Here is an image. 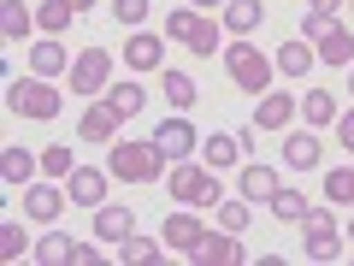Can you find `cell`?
<instances>
[{
  "mask_svg": "<svg viewBox=\"0 0 354 266\" xmlns=\"http://www.w3.org/2000/svg\"><path fill=\"white\" fill-rule=\"evenodd\" d=\"M106 172L124 177V184H153V177H165V148L160 142H106Z\"/></svg>",
  "mask_w": 354,
  "mask_h": 266,
  "instance_id": "1",
  "label": "cell"
},
{
  "mask_svg": "<svg viewBox=\"0 0 354 266\" xmlns=\"http://www.w3.org/2000/svg\"><path fill=\"white\" fill-rule=\"evenodd\" d=\"M165 190H171V202H183V207H218V172L207 160H171Z\"/></svg>",
  "mask_w": 354,
  "mask_h": 266,
  "instance_id": "2",
  "label": "cell"
},
{
  "mask_svg": "<svg viewBox=\"0 0 354 266\" xmlns=\"http://www.w3.org/2000/svg\"><path fill=\"white\" fill-rule=\"evenodd\" d=\"M6 107H12L18 118H36V125H48V118H59L65 95L53 89V77H12V89H6Z\"/></svg>",
  "mask_w": 354,
  "mask_h": 266,
  "instance_id": "3",
  "label": "cell"
},
{
  "mask_svg": "<svg viewBox=\"0 0 354 266\" xmlns=\"http://www.w3.org/2000/svg\"><path fill=\"white\" fill-rule=\"evenodd\" d=\"M225 71H230V83H236L242 95H266V89H272V71H278V60H266L254 42H230V48H225Z\"/></svg>",
  "mask_w": 354,
  "mask_h": 266,
  "instance_id": "4",
  "label": "cell"
},
{
  "mask_svg": "<svg viewBox=\"0 0 354 266\" xmlns=\"http://www.w3.org/2000/svg\"><path fill=\"white\" fill-rule=\"evenodd\" d=\"M106 77H113L106 48H83L71 60V95H106Z\"/></svg>",
  "mask_w": 354,
  "mask_h": 266,
  "instance_id": "5",
  "label": "cell"
},
{
  "mask_svg": "<svg viewBox=\"0 0 354 266\" xmlns=\"http://www.w3.org/2000/svg\"><path fill=\"white\" fill-rule=\"evenodd\" d=\"M189 260H195V266H242V260H248V249L236 242V231H225V225H218V237L207 231V237H201V249H195Z\"/></svg>",
  "mask_w": 354,
  "mask_h": 266,
  "instance_id": "6",
  "label": "cell"
},
{
  "mask_svg": "<svg viewBox=\"0 0 354 266\" xmlns=\"http://www.w3.org/2000/svg\"><path fill=\"white\" fill-rule=\"evenodd\" d=\"M106 177H113L106 166H77V172L65 177V195H71L77 207H101L106 202Z\"/></svg>",
  "mask_w": 354,
  "mask_h": 266,
  "instance_id": "7",
  "label": "cell"
},
{
  "mask_svg": "<svg viewBox=\"0 0 354 266\" xmlns=\"http://www.w3.org/2000/svg\"><path fill=\"white\" fill-rule=\"evenodd\" d=\"M153 142L165 148V160H189V154L201 148V136H195V125H189V118H160Z\"/></svg>",
  "mask_w": 354,
  "mask_h": 266,
  "instance_id": "8",
  "label": "cell"
},
{
  "mask_svg": "<svg viewBox=\"0 0 354 266\" xmlns=\"http://www.w3.org/2000/svg\"><path fill=\"white\" fill-rule=\"evenodd\" d=\"M160 237H165V249H177V254H195V249H201V237H207V225L189 213V207H183V213H171V219L160 225Z\"/></svg>",
  "mask_w": 354,
  "mask_h": 266,
  "instance_id": "9",
  "label": "cell"
},
{
  "mask_svg": "<svg viewBox=\"0 0 354 266\" xmlns=\"http://www.w3.org/2000/svg\"><path fill=\"white\" fill-rule=\"evenodd\" d=\"M65 202H71V195L53 190V184H30V190H24V219H36V225H53V219L65 213Z\"/></svg>",
  "mask_w": 354,
  "mask_h": 266,
  "instance_id": "10",
  "label": "cell"
},
{
  "mask_svg": "<svg viewBox=\"0 0 354 266\" xmlns=\"http://www.w3.org/2000/svg\"><path fill=\"white\" fill-rule=\"evenodd\" d=\"M36 172H41V154H30V148H6L0 154V184H6V190H30Z\"/></svg>",
  "mask_w": 354,
  "mask_h": 266,
  "instance_id": "11",
  "label": "cell"
},
{
  "mask_svg": "<svg viewBox=\"0 0 354 266\" xmlns=\"http://www.w3.org/2000/svg\"><path fill=\"white\" fill-rule=\"evenodd\" d=\"M118 125H124V118H118L106 101H95L83 118H77V136L83 142H118Z\"/></svg>",
  "mask_w": 354,
  "mask_h": 266,
  "instance_id": "12",
  "label": "cell"
},
{
  "mask_svg": "<svg viewBox=\"0 0 354 266\" xmlns=\"http://www.w3.org/2000/svg\"><path fill=\"white\" fill-rule=\"evenodd\" d=\"M124 65H130V71H160V65H165V42L148 36V30H136V36L124 42Z\"/></svg>",
  "mask_w": 354,
  "mask_h": 266,
  "instance_id": "13",
  "label": "cell"
},
{
  "mask_svg": "<svg viewBox=\"0 0 354 266\" xmlns=\"http://www.w3.org/2000/svg\"><path fill=\"white\" fill-rule=\"evenodd\" d=\"M313 48H319V60H325V65H354V30L330 18V30L313 42Z\"/></svg>",
  "mask_w": 354,
  "mask_h": 266,
  "instance_id": "14",
  "label": "cell"
},
{
  "mask_svg": "<svg viewBox=\"0 0 354 266\" xmlns=\"http://www.w3.org/2000/svg\"><path fill=\"white\" fill-rule=\"evenodd\" d=\"M218 12H225V30H230V36H254L260 18H266V6H260V0H225Z\"/></svg>",
  "mask_w": 354,
  "mask_h": 266,
  "instance_id": "15",
  "label": "cell"
},
{
  "mask_svg": "<svg viewBox=\"0 0 354 266\" xmlns=\"http://www.w3.org/2000/svg\"><path fill=\"white\" fill-rule=\"evenodd\" d=\"M290 118H295V95H272V89H266L260 107H254V125L260 130H283Z\"/></svg>",
  "mask_w": 354,
  "mask_h": 266,
  "instance_id": "16",
  "label": "cell"
},
{
  "mask_svg": "<svg viewBox=\"0 0 354 266\" xmlns=\"http://www.w3.org/2000/svg\"><path fill=\"white\" fill-rule=\"evenodd\" d=\"M65 65H71V53H65L59 36H48V42H36V48H30V71H36V77H59Z\"/></svg>",
  "mask_w": 354,
  "mask_h": 266,
  "instance_id": "17",
  "label": "cell"
},
{
  "mask_svg": "<svg viewBox=\"0 0 354 266\" xmlns=\"http://www.w3.org/2000/svg\"><path fill=\"white\" fill-rule=\"evenodd\" d=\"M101 101L113 107L118 118H136L142 107H148V89H142V83H106V95H101Z\"/></svg>",
  "mask_w": 354,
  "mask_h": 266,
  "instance_id": "18",
  "label": "cell"
},
{
  "mask_svg": "<svg viewBox=\"0 0 354 266\" xmlns=\"http://www.w3.org/2000/svg\"><path fill=\"white\" fill-rule=\"evenodd\" d=\"M136 231V219H130V207H95V237H106L118 249V242Z\"/></svg>",
  "mask_w": 354,
  "mask_h": 266,
  "instance_id": "19",
  "label": "cell"
},
{
  "mask_svg": "<svg viewBox=\"0 0 354 266\" xmlns=\"http://www.w3.org/2000/svg\"><path fill=\"white\" fill-rule=\"evenodd\" d=\"M313 60H319V48H313V42H301V36L278 48V71L283 77H307V71H313Z\"/></svg>",
  "mask_w": 354,
  "mask_h": 266,
  "instance_id": "20",
  "label": "cell"
},
{
  "mask_svg": "<svg viewBox=\"0 0 354 266\" xmlns=\"http://www.w3.org/2000/svg\"><path fill=\"white\" fill-rule=\"evenodd\" d=\"M183 48L201 53V60H213V48H225V42H218V24L195 12V18H189V30H183Z\"/></svg>",
  "mask_w": 354,
  "mask_h": 266,
  "instance_id": "21",
  "label": "cell"
},
{
  "mask_svg": "<svg viewBox=\"0 0 354 266\" xmlns=\"http://www.w3.org/2000/svg\"><path fill=\"white\" fill-rule=\"evenodd\" d=\"M283 160H290L295 172H313V166H319V136H313V130H290V142H283Z\"/></svg>",
  "mask_w": 354,
  "mask_h": 266,
  "instance_id": "22",
  "label": "cell"
},
{
  "mask_svg": "<svg viewBox=\"0 0 354 266\" xmlns=\"http://www.w3.org/2000/svg\"><path fill=\"white\" fill-rule=\"evenodd\" d=\"M30 24H36V12H30L24 0H0V36L6 42H24Z\"/></svg>",
  "mask_w": 354,
  "mask_h": 266,
  "instance_id": "23",
  "label": "cell"
},
{
  "mask_svg": "<svg viewBox=\"0 0 354 266\" xmlns=\"http://www.w3.org/2000/svg\"><path fill=\"white\" fill-rule=\"evenodd\" d=\"M201 160L213 166V172H225V166L242 160V142H236V136H218V130H213V136H201Z\"/></svg>",
  "mask_w": 354,
  "mask_h": 266,
  "instance_id": "24",
  "label": "cell"
},
{
  "mask_svg": "<svg viewBox=\"0 0 354 266\" xmlns=\"http://www.w3.org/2000/svg\"><path fill=\"white\" fill-rule=\"evenodd\" d=\"M242 195L248 202H272L278 195V172L272 166H242Z\"/></svg>",
  "mask_w": 354,
  "mask_h": 266,
  "instance_id": "25",
  "label": "cell"
},
{
  "mask_svg": "<svg viewBox=\"0 0 354 266\" xmlns=\"http://www.w3.org/2000/svg\"><path fill=\"white\" fill-rule=\"evenodd\" d=\"M71 18H77V6H71V0H41V6H36V30H48V36L71 30Z\"/></svg>",
  "mask_w": 354,
  "mask_h": 266,
  "instance_id": "26",
  "label": "cell"
},
{
  "mask_svg": "<svg viewBox=\"0 0 354 266\" xmlns=\"http://www.w3.org/2000/svg\"><path fill=\"white\" fill-rule=\"evenodd\" d=\"M301 113H307V130H313V125H337V95H325V89H307Z\"/></svg>",
  "mask_w": 354,
  "mask_h": 266,
  "instance_id": "27",
  "label": "cell"
},
{
  "mask_svg": "<svg viewBox=\"0 0 354 266\" xmlns=\"http://www.w3.org/2000/svg\"><path fill=\"white\" fill-rule=\"evenodd\" d=\"M213 219H218L225 231H236V237H242V231H248V219H254V202H248V195H242V202H218Z\"/></svg>",
  "mask_w": 354,
  "mask_h": 266,
  "instance_id": "28",
  "label": "cell"
},
{
  "mask_svg": "<svg viewBox=\"0 0 354 266\" xmlns=\"http://www.w3.org/2000/svg\"><path fill=\"white\" fill-rule=\"evenodd\" d=\"M272 213H278L283 225H301V219H307V195L301 190H278V195H272Z\"/></svg>",
  "mask_w": 354,
  "mask_h": 266,
  "instance_id": "29",
  "label": "cell"
},
{
  "mask_svg": "<svg viewBox=\"0 0 354 266\" xmlns=\"http://www.w3.org/2000/svg\"><path fill=\"white\" fill-rule=\"evenodd\" d=\"M113 254H118V260H130V266H148V260H160V242H153V237H124Z\"/></svg>",
  "mask_w": 354,
  "mask_h": 266,
  "instance_id": "30",
  "label": "cell"
},
{
  "mask_svg": "<svg viewBox=\"0 0 354 266\" xmlns=\"http://www.w3.org/2000/svg\"><path fill=\"white\" fill-rule=\"evenodd\" d=\"M301 254H307V260H319V266H330V260H342V237H337V231H325V237H307Z\"/></svg>",
  "mask_w": 354,
  "mask_h": 266,
  "instance_id": "31",
  "label": "cell"
},
{
  "mask_svg": "<svg viewBox=\"0 0 354 266\" xmlns=\"http://www.w3.org/2000/svg\"><path fill=\"white\" fill-rule=\"evenodd\" d=\"M325 195L337 207H354V166H337V172H325Z\"/></svg>",
  "mask_w": 354,
  "mask_h": 266,
  "instance_id": "32",
  "label": "cell"
},
{
  "mask_svg": "<svg viewBox=\"0 0 354 266\" xmlns=\"http://www.w3.org/2000/svg\"><path fill=\"white\" fill-rule=\"evenodd\" d=\"M165 101L183 113V107H195V77L189 71H165Z\"/></svg>",
  "mask_w": 354,
  "mask_h": 266,
  "instance_id": "33",
  "label": "cell"
},
{
  "mask_svg": "<svg viewBox=\"0 0 354 266\" xmlns=\"http://www.w3.org/2000/svg\"><path fill=\"white\" fill-rule=\"evenodd\" d=\"M71 254H77L71 237H41V242H36V260H41V266H65Z\"/></svg>",
  "mask_w": 354,
  "mask_h": 266,
  "instance_id": "34",
  "label": "cell"
},
{
  "mask_svg": "<svg viewBox=\"0 0 354 266\" xmlns=\"http://www.w3.org/2000/svg\"><path fill=\"white\" fill-rule=\"evenodd\" d=\"M41 172H48V177H71V172H77L71 148H65V142H53V148H41Z\"/></svg>",
  "mask_w": 354,
  "mask_h": 266,
  "instance_id": "35",
  "label": "cell"
},
{
  "mask_svg": "<svg viewBox=\"0 0 354 266\" xmlns=\"http://www.w3.org/2000/svg\"><path fill=\"white\" fill-rule=\"evenodd\" d=\"M24 225H18V219H6V225H0V254H6V260H18V254H24Z\"/></svg>",
  "mask_w": 354,
  "mask_h": 266,
  "instance_id": "36",
  "label": "cell"
},
{
  "mask_svg": "<svg viewBox=\"0 0 354 266\" xmlns=\"http://www.w3.org/2000/svg\"><path fill=\"white\" fill-rule=\"evenodd\" d=\"M325 231H337L330 207H307V219H301V237H325Z\"/></svg>",
  "mask_w": 354,
  "mask_h": 266,
  "instance_id": "37",
  "label": "cell"
},
{
  "mask_svg": "<svg viewBox=\"0 0 354 266\" xmlns=\"http://www.w3.org/2000/svg\"><path fill=\"white\" fill-rule=\"evenodd\" d=\"M113 18H118V24H130V30H136L142 18H148V0H113Z\"/></svg>",
  "mask_w": 354,
  "mask_h": 266,
  "instance_id": "38",
  "label": "cell"
},
{
  "mask_svg": "<svg viewBox=\"0 0 354 266\" xmlns=\"http://www.w3.org/2000/svg\"><path fill=\"white\" fill-rule=\"evenodd\" d=\"M325 30H330V18H325V12H307V18H301V42H319Z\"/></svg>",
  "mask_w": 354,
  "mask_h": 266,
  "instance_id": "39",
  "label": "cell"
},
{
  "mask_svg": "<svg viewBox=\"0 0 354 266\" xmlns=\"http://www.w3.org/2000/svg\"><path fill=\"white\" fill-rule=\"evenodd\" d=\"M337 142L354 154V113H337Z\"/></svg>",
  "mask_w": 354,
  "mask_h": 266,
  "instance_id": "40",
  "label": "cell"
},
{
  "mask_svg": "<svg viewBox=\"0 0 354 266\" xmlns=\"http://www.w3.org/2000/svg\"><path fill=\"white\" fill-rule=\"evenodd\" d=\"M101 260V249H95V242H77V254H71V266H95Z\"/></svg>",
  "mask_w": 354,
  "mask_h": 266,
  "instance_id": "41",
  "label": "cell"
},
{
  "mask_svg": "<svg viewBox=\"0 0 354 266\" xmlns=\"http://www.w3.org/2000/svg\"><path fill=\"white\" fill-rule=\"evenodd\" d=\"M337 6L342 0H307V12H325V18H337Z\"/></svg>",
  "mask_w": 354,
  "mask_h": 266,
  "instance_id": "42",
  "label": "cell"
},
{
  "mask_svg": "<svg viewBox=\"0 0 354 266\" xmlns=\"http://www.w3.org/2000/svg\"><path fill=\"white\" fill-rule=\"evenodd\" d=\"M195 6H201V12H213V6H225V0H195Z\"/></svg>",
  "mask_w": 354,
  "mask_h": 266,
  "instance_id": "43",
  "label": "cell"
},
{
  "mask_svg": "<svg viewBox=\"0 0 354 266\" xmlns=\"http://www.w3.org/2000/svg\"><path fill=\"white\" fill-rule=\"evenodd\" d=\"M71 6H77V12H88V6H95V0H71Z\"/></svg>",
  "mask_w": 354,
  "mask_h": 266,
  "instance_id": "44",
  "label": "cell"
},
{
  "mask_svg": "<svg viewBox=\"0 0 354 266\" xmlns=\"http://www.w3.org/2000/svg\"><path fill=\"white\" fill-rule=\"evenodd\" d=\"M348 95H354V65H348Z\"/></svg>",
  "mask_w": 354,
  "mask_h": 266,
  "instance_id": "45",
  "label": "cell"
},
{
  "mask_svg": "<svg viewBox=\"0 0 354 266\" xmlns=\"http://www.w3.org/2000/svg\"><path fill=\"white\" fill-rule=\"evenodd\" d=\"M342 237H354V219H348V231H342Z\"/></svg>",
  "mask_w": 354,
  "mask_h": 266,
  "instance_id": "46",
  "label": "cell"
},
{
  "mask_svg": "<svg viewBox=\"0 0 354 266\" xmlns=\"http://www.w3.org/2000/svg\"><path fill=\"white\" fill-rule=\"evenodd\" d=\"M348 6H354V0H348Z\"/></svg>",
  "mask_w": 354,
  "mask_h": 266,
  "instance_id": "47",
  "label": "cell"
}]
</instances>
